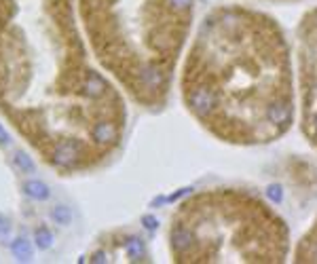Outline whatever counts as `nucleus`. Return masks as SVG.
Instances as JSON below:
<instances>
[{
  "instance_id": "obj_14",
  "label": "nucleus",
  "mask_w": 317,
  "mask_h": 264,
  "mask_svg": "<svg viewBox=\"0 0 317 264\" xmlns=\"http://www.w3.org/2000/svg\"><path fill=\"white\" fill-rule=\"evenodd\" d=\"M91 262H106V254L104 252H95L91 256Z\"/></svg>"
},
{
  "instance_id": "obj_7",
  "label": "nucleus",
  "mask_w": 317,
  "mask_h": 264,
  "mask_svg": "<svg viewBox=\"0 0 317 264\" xmlns=\"http://www.w3.org/2000/svg\"><path fill=\"white\" fill-rule=\"evenodd\" d=\"M125 249H127L129 260H134V262H140V260H144V256H146V249H144V243L140 237H129Z\"/></svg>"
},
{
  "instance_id": "obj_10",
  "label": "nucleus",
  "mask_w": 317,
  "mask_h": 264,
  "mask_svg": "<svg viewBox=\"0 0 317 264\" xmlns=\"http://www.w3.org/2000/svg\"><path fill=\"white\" fill-rule=\"evenodd\" d=\"M51 218L57 222V224L66 226V224H70V222H72V212H70V207H66V205H57V207H53Z\"/></svg>"
},
{
  "instance_id": "obj_13",
  "label": "nucleus",
  "mask_w": 317,
  "mask_h": 264,
  "mask_svg": "<svg viewBox=\"0 0 317 264\" xmlns=\"http://www.w3.org/2000/svg\"><path fill=\"white\" fill-rule=\"evenodd\" d=\"M7 144H9V133L3 125H0V146H7Z\"/></svg>"
},
{
  "instance_id": "obj_4",
  "label": "nucleus",
  "mask_w": 317,
  "mask_h": 264,
  "mask_svg": "<svg viewBox=\"0 0 317 264\" xmlns=\"http://www.w3.org/2000/svg\"><path fill=\"white\" fill-rule=\"evenodd\" d=\"M294 262L298 264H317V218L311 228L302 234L294 249Z\"/></svg>"
},
{
  "instance_id": "obj_12",
  "label": "nucleus",
  "mask_w": 317,
  "mask_h": 264,
  "mask_svg": "<svg viewBox=\"0 0 317 264\" xmlns=\"http://www.w3.org/2000/svg\"><path fill=\"white\" fill-rule=\"evenodd\" d=\"M142 224L146 226L148 230H154V228H156V220H154L152 216H144V218H142Z\"/></svg>"
},
{
  "instance_id": "obj_9",
  "label": "nucleus",
  "mask_w": 317,
  "mask_h": 264,
  "mask_svg": "<svg viewBox=\"0 0 317 264\" xmlns=\"http://www.w3.org/2000/svg\"><path fill=\"white\" fill-rule=\"evenodd\" d=\"M13 163H15V167H17L19 171H23V173H32V171L36 169L34 161L28 157L25 152H15V157H13Z\"/></svg>"
},
{
  "instance_id": "obj_2",
  "label": "nucleus",
  "mask_w": 317,
  "mask_h": 264,
  "mask_svg": "<svg viewBox=\"0 0 317 264\" xmlns=\"http://www.w3.org/2000/svg\"><path fill=\"white\" fill-rule=\"evenodd\" d=\"M169 247L178 264H279L290 254V228L260 194L209 188L178 205Z\"/></svg>"
},
{
  "instance_id": "obj_1",
  "label": "nucleus",
  "mask_w": 317,
  "mask_h": 264,
  "mask_svg": "<svg viewBox=\"0 0 317 264\" xmlns=\"http://www.w3.org/2000/svg\"><path fill=\"white\" fill-rule=\"evenodd\" d=\"M182 97L201 127L226 144L283 137L294 123L296 91L281 25L241 5L209 11L186 55Z\"/></svg>"
},
{
  "instance_id": "obj_6",
  "label": "nucleus",
  "mask_w": 317,
  "mask_h": 264,
  "mask_svg": "<svg viewBox=\"0 0 317 264\" xmlns=\"http://www.w3.org/2000/svg\"><path fill=\"white\" fill-rule=\"evenodd\" d=\"M11 252H13V256H15L19 262H30L32 260V245H30V241H28L25 237H17L15 241L11 243Z\"/></svg>"
},
{
  "instance_id": "obj_3",
  "label": "nucleus",
  "mask_w": 317,
  "mask_h": 264,
  "mask_svg": "<svg viewBox=\"0 0 317 264\" xmlns=\"http://www.w3.org/2000/svg\"><path fill=\"white\" fill-rule=\"evenodd\" d=\"M296 38L300 129L317 148V7L300 19Z\"/></svg>"
},
{
  "instance_id": "obj_5",
  "label": "nucleus",
  "mask_w": 317,
  "mask_h": 264,
  "mask_svg": "<svg viewBox=\"0 0 317 264\" xmlns=\"http://www.w3.org/2000/svg\"><path fill=\"white\" fill-rule=\"evenodd\" d=\"M23 194L34 199V201H47L51 190H49V186L45 182H40V180H30V182L23 184Z\"/></svg>"
},
{
  "instance_id": "obj_8",
  "label": "nucleus",
  "mask_w": 317,
  "mask_h": 264,
  "mask_svg": "<svg viewBox=\"0 0 317 264\" xmlns=\"http://www.w3.org/2000/svg\"><path fill=\"white\" fill-rule=\"evenodd\" d=\"M34 241L40 249H49L53 245V232L47 228V226H40L34 230Z\"/></svg>"
},
{
  "instance_id": "obj_11",
  "label": "nucleus",
  "mask_w": 317,
  "mask_h": 264,
  "mask_svg": "<svg viewBox=\"0 0 317 264\" xmlns=\"http://www.w3.org/2000/svg\"><path fill=\"white\" fill-rule=\"evenodd\" d=\"M9 230H11V226H9V220L0 214V237H5V234H9Z\"/></svg>"
}]
</instances>
